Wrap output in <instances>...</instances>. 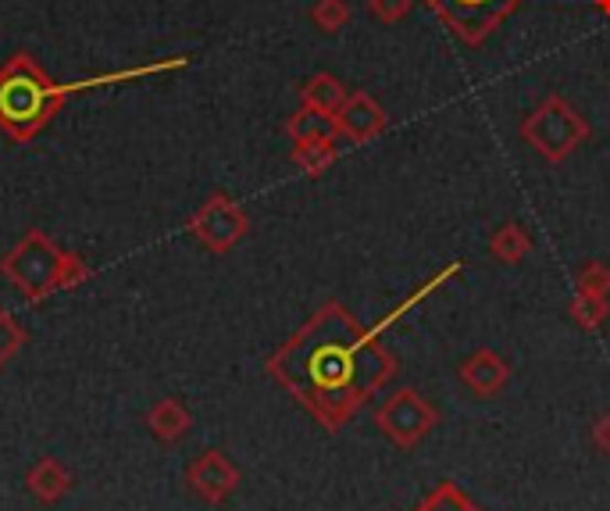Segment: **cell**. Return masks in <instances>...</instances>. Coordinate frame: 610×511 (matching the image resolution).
Returning a JSON list of instances; mask_svg holds the SVG:
<instances>
[{
    "label": "cell",
    "mask_w": 610,
    "mask_h": 511,
    "mask_svg": "<svg viewBox=\"0 0 610 511\" xmlns=\"http://www.w3.org/2000/svg\"><path fill=\"white\" fill-rule=\"evenodd\" d=\"M461 383L471 390V394L493 397V394H500V390L511 383V365L503 362L496 351L482 348V351H475V354L461 362Z\"/></svg>",
    "instance_id": "obj_10"
},
{
    "label": "cell",
    "mask_w": 610,
    "mask_h": 511,
    "mask_svg": "<svg viewBox=\"0 0 610 511\" xmlns=\"http://www.w3.org/2000/svg\"><path fill=\"white\" fill-rule=\"evenodd\" d=\"M522 137L539 150L546 161H564L578 143L589 140V123L564 97H546L522 123Z\"/></svg>",
    "instance_id": "obj_4"
},
{
    "label": "cell",
    "mask_w": 610,
    "mask_h": 511,
    "mask_svg": "<svg viewBox=\"0 0 610 511\" xmlns=\"http://www.w3.org/2000/svg\"><path fill=\"white\" fill-rule=\"evenodd\" d=\"M72 97V83H54L36 54L14 51L0 65V132L11 143H33Z\"/></svg>",
    "instance_id": "obj_2"
},
{
    "label": "cell",
    "mask_w": 610,
    "mask_h": 511,
    "mask_svg": "<svg viewBox=\"0 0 610 511\" xmlns=\"http://www.w3.org/2000/svg\"><path fill=\"white\" fill-rule=\"evenodd\" d=\"M350 14H354V11H350L346 0H314L311 22L322 29V33H340V29H346Z\"/></svg>",
    "instance_id": "obj_21"
},
{
    "label": "cell",
    "mask_w": 610,
    "mask_h": 511,
    "mask_svg": "<svg viewBox=\"0 0 610 511\" xmlns=\"http://www.w3.org/2000/svg\"><path fill=\"white\" fill-rule=\"evenodd\" d=\"M571 315H575V322L582 326V329H600L607 322V315H610V305H607V297H592V294H575L571 300Z\"/></svg>",
    "instance_id": "obj_20"
},
{
    "label": "cell",
    "mask_w": 610,
    "mask_h": 511,
    "mask_svg": "<svg viewBox=\"0 0 610 511\" xmlns=\"http://www.w3.org/2000/svg\"><path fill=\"white\" fill-rule=\"evenodd\" d=\"M335 126H340V137L354 143H368L386 129V111L368 94H350L343 108L335 111Z\"/></svg>",
    "instance_id": "obj_9"
},
{
    "label": "cell",
    "mask_w": 610,
    "mask_h": 511,
    "mask_svg": "<svg viewBox=\"0 0 610 511\" xmlns=\"http://www.w3.org/2000/svg\"><path fill=\"white\" fill-rule=\"evenodd\" d=\"M286 132L293 143H308V140H335L340 137V126H335V115H322L314 108H303L297 115H289Z\"/></svg>",
    "instance_id": "obj_14"
},
{
    "label": "cell",
    "mask_w": 610,
    "mask_h": 511,
    "mask_svg": "<svg viewBox=\"0 0 610 511\" xmlns=\"http://www.w3.org/2000/svg\"><path fill=\"white\" fill-rule=\"evenodd\" d=\"M415 511H482L457 483H439Z\"/></svg>",
    "instance_id": "obj_18"
},
{
    "label": "cell",
    "mask_w": 610,
    "mask_h": 511,
    "mask_svg": "<svg viewBox=\"0 0 610 511\" xmlns=\"http://www.w3.org/2000/svg\"><path fill=\"white\" fill-rule=\"evenodd\" d=\"M25 343H29V329L8 308H0V372L22 354Z\"/></svg>",
    "instance_id": "obj_17"
},
{
    "label": "cell",
    "mask_w": 610,
    "mask_h": 511,
    "mask_svg": "<svg viewBox=\"0 0 610 511\" xmlns=\"http://www.w3.org/2000/svg\"><path fill=\"white\" fill-rule=\"evenodd\" d=\"M436 423H439V412L410 386L389 394L375 412V426L383 429V437H389L400 450L418 447L436 429Z\"/></svg>",
    "instance_id": "obj_5"
},
{
    "label": "cell",
    "mask_w": 610,
    "mask_h": 511,
    "mask_svg": "<svg viewBox=\"0 0 610 511\" xmlns=\"http://www.w3.org/2000/svg\"><path fill=\"white\" fill-rule=\"evenodd\" d=\"M25 487H29V493H33L40 504L54 508L57 501H65L68 493H72L75 479H72L65 461H57V458H36L33 465H29V472H25Z\"/></svg>",
    "instance_id": "obj_11"
},
{
    "label": "cell",
    "mask_w": 610,
    "mask_h": 511,
    "mask_svg": "<svg viewBox=\"0 0 610 511\" xmlns=\"http://www.w3.org/2000/svg\"><path fill=\"white\" fill-rule=\"evenodd\" d=\"M239 469L233 465V458L225 455V450H204V455H196L190 461V469H186V487L190 493H196L204 504H225L228 498L236 493L239 487Z\"/></svg>",
    "instance_id": "obj_8"
},
{
    "label": "cell",
    "mask_w": 610,
    "mask_h": 511,
    "mask_svg": "<svg viewBox=\"0 0 610 511\" xmlns=\"http://www.w3.org/2000/svg\"><path fill=\"white\" fill-rule=\"evenodd\" d=\"M346 97H350V89L329 72H318V75H311V79L300 86V104H303V108H314L322 115H335L346 104Z\"/></svg>",
    "instance_id": "obj_13"
},
{
    "label": "cell",
    "mask_w": 610,
    "mask_h": 511,
    "mask_svg": "<svg viewBox=\"0 0 610 511\" xmlns=\"http://www.w3.org/2000/svg\"><path fill=\"white\" fill-rule=\"evenodd\" d=\"M528 251H532V236H528L517 222L500 225V230L493 233V239H490V254H493L496 262H503V265L525 262Z\"/></svg>",
    "instance_id": "obj_15"
},
{
    "label": "cell",
    "mask_w": 610,
    "mask_h": 511,
    "mask_svg": "<svg viewBox=\"0 0 610 511\" xmlns=\"http://www.w3.org/2000/svg\"><path fill=\"white\" fill-rule=\"evenodd\" d=\"M597 444H600V447L607 450V455H610V415H607L603 423L597 426Z\"/></svg>",
    "instance_id": "obj_24"
},
{
    "label": "cell",
    "mask_w": 610,
    "mask_h": 511,
    "mask_svg": "<svg viewBox=\"0 0 610 511\" xmlns=\"http://www.w3.org/2000/svg\"><path fill=\"white\" fill-rule=\"evenodd\" d=\"M400 311L404 305L375 329H361L340 300H329L268 358L265 369L303 412L329 433H340L396 372L393 351L378 340Z\"/></svg>",
    "instance_id": "obj_1"
},
{
    "label": "cell",
    "mask_w": 610,
    "mask_h": 511,
    "mask_svg": "<svg viewBox=\"0 0 610 511\" xmlns=\"http://www.w3.org/2000/svg\"><path fill=\"white\" fill-rule=\"evenodd\" d=\"M575 290L592 294V297H610V268L603 262L582 265L578 268V276H575Z\"/></svg>",
    "instance_id": "obj_22"
},
{
    "label": "cell",
    "mask_w": 610,
    "mask_h": 511,
    "mask_svg": "<svg viewBox=\"0 0 610 511\" xmlns=\"http://www.w3.org/2000/svg\"><path fill=\"white\" fill-rule=\"evenodd\" d=\"M65 247H57L43 230H25L11 251L0 254V276L22 294L25 305H40L57 290V265Z\"/></svg>",
    "instance_id": "obj_3"
},
{
    "label": "cell",
    "mask_w": 610,
    "mask_h": 511,
    "mask_svg": "<svg viewBox=\"0 0 610 511\" xmlns=\"http://www.w3.org/2000/svg\"><path fill=\"white\" fill-rule=\"evenodd\" d=\"M425 4L450 25L457 40H464L468 47H479L522 0H425Z\"/></svg>",
    "instance_id": "obj_7"
},
{
    "label": "cell",
    "mask_w": 610,
    "mask_h": 511,
    "mask_svg": "<svg viewBox=\"0 0 610 511\" xmlns=\"http://www.w3.org/2000/svg\"><path fill=\"white\" fill-rule=\"evenodd\" d=\"M94 279V268L86 265V258L79 251H65L57 265V290H79L83 283Z\"/></svg>",
    "instance_id": "obj_19"
},
{
    "label": "cell",
    "mask_w": 610,
    "mask_h": 511,
    "mask_svg": "<svg viewBox=\"0 0 610 511\" xmlns=\"http://www.w3.org/2000/svg\"><path fill=\"white\" fill-rule=\"evenodd\" d=\"M293 164L303 175H322L329 172L340 150H335V140H308V143H293Z\"/></svg>",
    "instance_id": "obj_16"
},
{
    "label": "cell",
    "mask_w": 610,
    "mask_h": 511,
    "mask_svg": "<svg viewBox=\"0 0 610 511\" xmlns=\"http://www.w3.org/2000/svg\"><path fill=\"white\" fill-rule=\"evenodd\" d=\"M147 429L154 433V440L164 444V447L168 444H179L193 429V415H190V408L179 397H161V401L150 404Z\"/></svg>",
    "instance_id": "obj_12"
},
{
    "label": "cell",
    "mask_w": 610,
    "mask_h": 511,
    "mask_svg": "<svg viewBox=\"0 0 610 511\" xmlns=\"http://www.w3.org/2000/svg\"><path fill=\"white\" fill-rule=\"evenodd\" d=\"M186 230L196 244H204L211 254H228L250 233V219L233 198L211 193V198L186 219Z\"/></svg>",
    "instance_id": "obj_6"
},
{
    "label": "cell",
    "mask_w": 610,
    "mask_h": 511,
    "mask_svg": "<svg viewBox=\"0 0 610 511\" xmlns=\"http://www.w3.org/2000/svg\"><path fill=\"white\" fill-rule=\"evenodd\" d=\"M410 4H415V0H368V11L375 14L378 22L393 25V22H400L404 14L410 11Z\"/></svg>",
    "instance_id": "obj_23"
}]
</instances>
